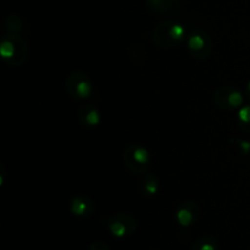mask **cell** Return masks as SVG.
<instances>
[{
    "label": "cell",
    "mask_w": 250,
    "mask_h": 250,
    "mask_svg": "<svg viewBox=\"0 0 250 250\" xmlns=\"http://www.w3.org/2000/svg\"><path fill=\"white\" fill-rule=\"evenodd\" d=\"M212 99L219 109L233 111L243 106L244 95L232 85H221L214 92Z\"/></svg>",
    "instance_id": "obj_5"
},
{
    "label": "cell",
    "mask_w": 250,
    "mask_h": 250,
    "mask_svg": "<svg viewBox=\"0 0 250 250\" xmlns=\"http://www.w3.org/2000/svg\"><path fill=\"white\" fill-rule=\"evenodd\" d=\"M0 55L7 65L19 67L23 65L28 59L29 46L22 37L9 32L1 39Z\"/></svg>",
    "instance_id": "obj_1"
},
{
    "label": "cell",
    "mask_w": 250,
    "mask_h": 250,
    "mask_svg": "<svg viewBox=\"0 0 250 250\" xmlns=\"http://www.w3.org/2000/svg\"><path fill=\"white\" fill-rule=\"evenodd\" d=\"M124 165L133 175H146L150 168V154L141 144L129 143L122 154Z\"/></svg>",
    "instance_id": "obj_2"
},
{
    "label": "cell",
    "mask_w": 250,
    "mask_h": 250,
    "mask_svg": "<svg viewBox=\"0 0 250 250\" xmlns=\"http://www.w3.org/2000/svg\"><path fill=\"white\" fill-rule=\"evenodd\" d=\"M200 216V207L194 200H186L178 205L176 210V221L180 226L189 227L198 221Z\"/></svg>",
    "instance_id": "obj_7"
},
{
    "label": "cell",
    "mask_w": 250,
    "mask_h": 250,
    "mask_svg": "<svg viewBox=\"0 0 250 250\" xmlns=\"http://www.w3.org/2000/svg\"><path fill=\"white\" fill-rule=\"evenodd\" d=\"M65 88L72 99L84 100L92 95L93 83L88 73L77 70L66 77Z\"/></svg>",
    "instance_id": "obj_4"
},
{
    "label": "cell",
    "mask_w": 250,
    "mask_h": 250,
    "mask_svg": "<svg viewBox=\"0 0 250 250\" xmlns=\"http://www.w3.org/2000/svg\"><path fill=\"white\" fill-rule=\"evenodd\" d=\"M246 95L247 98L250 100V81L248 82V84H247V89H246Z\"/></svg>",
    "instance_id": "obj_18"
},
{
    "label": "cell",
    "mask_w": 250,
    "mask_h": 250,
    "mask_svg": "<svg viewBox=\"0 0 250 250\" xmlns=\"http://www.w3.org/2000/svg\"><path fill=\"white\" fill-rule=\"evenodd\" d=\"M78 121L84 127H95L100 124V111L93 104H83L78 109Z\"/></svg>",
    "instance_id": "obj_10"
},
{
    "label": "cell",
    "mask_w": 250,
    "mask_h": 250,
    "mask_svg": "<svg viewBox=\"0 0 250 250\" xmlns=\"http://www.w3.org/2000/svg\"><path fill=\"white\" fill-rule=\"evenodd\" d=\"M149 10L158 14H170L180 9L181 0H146Z\"/></svg>",
    "instance_id": "obj_12"
},
{
    "label": "cell",
    "mask_w": 250,
    "mask_h": 250,
    "mask_svg": "<svg viewBox=\"0 0 250 250\" xmlns=\"http://www.w3.org/2000/svg\"><path fill=\"white\" fill-rule=\"evenodd\" d=\"M189 54L195 59H207L211 54L212 41L205 32H194L187 39Z\"/></svg>",
    "instance_id": "obj_6"
},
{
    "label": "cell",
    "mask_w": 250,
    "mask_h": 250,
    "mask_svg": "<svg viewBox=\"0 0 250 250\" xmlns=\"http://www.w3.org/2000/svg\"><path fill=\"white\" fill-rule=\"evenodd\" d=\"M238 125L244 133L250 134V105H246L239 109Z\"/></svg>",
    "instance_id": "obj_14"
},
{
    "label": "cell",
    "mask_w": 250,
    "mask_h": 250,
    "mask_svg": "<svg viewBox=\"0 0 250 250\" xmlns=\"http://www.w3.org/2000/svg\"><path fill=\"white\" fill-rule=\"evenodd\" d=\"M4 24L9 32H11V33H17V32L21 31L22 27H23V21H22V19L19 15L11 14L5 19Z\"/></svg>",
    "instance_id": "obj_15"
},
{
    "label": "cell",
    "mask_w": 250,
    "mask_h": 250,
    "mask_svg": "<svg viewBox=\"0 0 250 250\" xmlns=\"http://www.w3.org/2000/svg\"><path fill=\"white\" fill-rule=\"evenodd\" d=\"M190 250H219V244L214 237H202L193 244Z\"/></svg>",
    "instance_id": "obj_13"
},
{
    "label": "cell",
    "mask_w": 250,
    "mask_h": 250,
    "mask_svg": "<svg viewBox=\"0 0 250 250\" xmlns=\"http://www.w3.org/2000/svg\"><path fill=\"white\" fill-rule=\"evenodd\" d=\"M88 250H110V249H109V246H107L105 242L98 239V241L92 242V243L89 244Z\"/></svg>",
    "instance_id": "obj_16"
},
{
    "label": "cell",
    "mask_w": 250,
    "mask_h": 250,
    "mask_svg": "<svg viewBox=\"0 0 250 250\" xmlns=\"http://www.w3.org/2000/svg\"><path fill=\"white\" fill-rule=\"evenodd\" d=\"M68 209L75 216L88 217L95 211V204L89 198L80 195V197H75L70 200Z\"/></svg>",
    "instance_id": "obj_9"
},
{
    "label": "cell",
    "mask_w": 250,
    "mask_h": 250,
    "mask_svg": "<svg viewBox=\"0 0 250 250\" xmlns=\"http://www.w3.org/2000/svg\"><path fill=\"white\" fill-rule=\"evenodd\" d=\"M138 193L144 198H150L159 192V178L154 173L148 172L143 175L137 185Z\"/></svg>",
    "instance_id": "obj_11"
},
{
    "label": "cell",
    "mask_w": 250,
    "mask_h": 250,
    "mask_svg": "<svg viewBox=\"0 0 250 250\" xmlns=\"http://www.w3.org/2000/svg\"><path fill=\"white\" fill-rule=\"evenodd\" d=\"M170 23H171V20H167V21H164L161 22V23H159L158 26L154 28L153 43L155 44L158 48L173 49L181 44L178 43L172 36H171Z\"/></svg>",
    "instance_id": "obj_8"
},
{
    "label": "cell",
    "mask_w": 250,
    "mask_h": 250,
    "mask_svg": "<svg viewBox=\"0 0 250 250\" xmlns=\"http://www.w3.org/2000/svg\"><path fill=\"white\" fill-rule=\"evenodd\" d=\"M102 222L116 238H126L136 232L138 224L137 220L128 212H117L114 215H105Z\"/></svg>",
    "instance_id": "obj_3"
},
{
    "label": "cell",
    "mask_w": 250,
    "mask_h": 250,
    "mask_svg": "<svg viewBox=\"0 0 250 250\" xmlns=\"http://www.w3.org/2000/svg\"><path fill=\"white\" fill-rule=\"evenodd\" d=\"M239 146H241V150L243 154H249L250 153V142L247 141H238Z\"/></svg>",
    "instance_id": "obj_17"
}]
</instances>
